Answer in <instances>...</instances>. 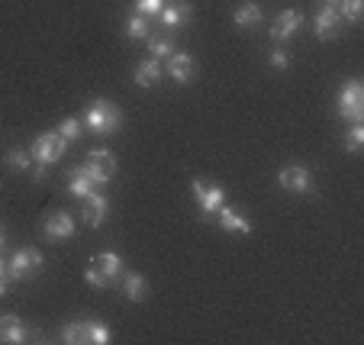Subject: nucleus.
<instances>
[{
    "label": "nucleus",
    "mask_w": 364,
    "mask_h": 345,
    "mask_svg": "<svg viewBox=\"0 0 364 345\" xmlns=\"http://www.w3.org/2000/svg\"><path fill=\"white\" fill-rule=\"evenodd\" d=\"M0 277H7V258H0Z\"/></svg>",
    "instance_id": "nucleus-34"
},
{
    "label": "nucleus",
    "mask_w": 364,
    "mask_h": 345,
    "mask_svg": "<svg viewBox=\"0 0 364 345\" xmlns=\"http://www.w3.org/2000/svg\"><path fill=\"white\" fill-rule=\"evenodd\" d=\"M126 36L129 39H149V16H129V23H126Z\"/></svg>",
    "instance_id": "nucleus-25"
},
{
    "label": "nucleus",
    "mask_w": 364,
    "mask_h": 345,
    "mask_svg": "<svg viewBox=\"0 0 364 345\" xmlns=\"http://www.w3.org/2000/svg\"><path fill=\"white\" fill-rule=\"evenodd\" d=\"M123 126V110L113 100H94L84 113V129L97 132V136H110Z\"/></svg>",
    "instance_id": "nucleus-1"
},
{
    "label": "nucleus",
    "mask_w": 364,
    "mask_h": 345,
    "mask_svg": "<svg viewBox=\"0 0 364 345\" xmlns=\"http://www.w3.org/2000/svg\"><path fill=\"white\" fill-rule=\"evenodd\" d=\"M0 249H4V229H0Z\"/></svg>",
    "instance_id": "nucleus-36"
},
{
    "label": "nucleus",
    "mask_w": 364,
    "mask_h": 345,
    "mask_svg": "<svg viewBox=\"0 0 364 345\" xmlns=\"http://www.w3.org/2000/svg\"><path fill=\"white\" fill-rule=\"evenodd\" d=\"M84 281H87L90 287H94V290H103V287H110V284H107V277H103L100 271L94 268V265H87V271H84Z\"/></svg>",
    "instance_id": "nucleus-31"
},
{
    "label": "nucleus",
    "mask_w": 364,
    "mask_h": 345,
    "mask_svg": "<svg viewBox=\"0 0 364 345\" xmlns=\"http://www.w3.org/2000/svg\"><path fill=\"white\" fill-rule=\"evenodd\" d=\"M42 233H46L48 242H68L71 235L77 233V223L71 213H65V210H58V213H52L46 220V226H42Z\"/></svg>",
    "instance_id": "nucleus-8"
},
{
    "label": "nucleus",
    "mask_w": 364,
    "mask_h": 345,
    "mask_svg": "<svg viewBox=\"0 0 364 345\" xmlns=\"http://www.w3.org/2000/svg\"><path fill=\"white\" fill-rule=\"evenodd\" d=\"M277 184L290 193H313V174L303 165H287L277 171Z\"/></svg>",
    "instance_id": "nucleus-7"
},
{
    "label": "nucleus",
    "mask_w": 364,
    "mask_h": 345,
    "mask_svg": "<svg viewBox=\"0 0 364 345\" xmlns=\"http://www.w3.org/2000/svg\"><path fill=\"white\" fill-rule=\"evenodd\" d=\"M232 20H235V26H239V29L258 26V23H262V7H258L255 0H245V4H239V7H235Z\"/></svg>",
    "instance_id": "nucleus-18"
},
{
    "label": "nucleus",
    "mask_w": 364,
    "mask_h": 345,
    "mask_svg": "<svg viewBox=\"0 0 364 345\" xmlns=\"http://www.w3.org/2000/svg\"><path fill=\"white\" fill-rule=\"evenodd\" d=\"M300 26H303V14H300V10H284V14H277L274 26H271V36H274L277 42H284V39H290V36H294Z\"/></svg>",
    "instance_id": "nucleus-13"
},
{
    "label": "nucleus",
    "mask_w": 364,
    "mask_h": 345,
    "mask_svg": "<svg viewBox=\"0 0 364 345\" xmlns=\"http://www.w3.org/2000/svg\"><path fill=\"white\" fill-rule=\"evenodd\" d=\"M364 145V123H351V129L345 132V149L348 152H358Z\"/></svg>",
    "instance_id": "nucleus-26"
},
{
    "label": "nucleus",
    "mask_w": 364,
    "mask_h": 345,
    "mask_svg": "<svg viewBox=\"0 0 364 345\" xmlns=\"http://www.w3.org/2000/svg\"><path fill=\"white\" fill-rule=\"evenodd\" d=\"M84 342H94V345H110L113 342V336H110V329L100 323V319H84Z\"/></svg>",
    "instance_id": "nucleus-21"
},
{
    "label": "nucleus",
    "mask_w": 364,
    "mask_h": 345,
    "mask_svg": "<svg viewBox=\"0 0 364 345\" xmlns=\"http://www.w3.org/2000/svg\"><path fill=\"white\" fill-rule=\"evenodd\" d=\"M90 265H94V268L107 277V284H117L119 277H123V258H119L117 252H100V255H97Z\"/></svg>",
    "instance_id": "nucleus-15"
},
{
    "label": "nucleus",
    "mask_w": 364,
    "mask_h": 345,
    "mask_svg": "<svg viewBox=\"0 0 364 345\" xmlns=\"http://www.w3.org/2000/svg\"><path fill=\"white\" fill-rule=\"evenodd\" d=\"M216 220H220V226L226 229V233H232V235H248L252 233V223H248L242 213H235L232 207H226V203L216 210Z\"/></svg>",
    "instance_id": "nucleus-16"
},
{
    "label": "nucleus",
    "mask_w": 364,
    "mask_h": 345,
    "mask_svg": "<svg viewBox=\"0 0 364 345\" xmlns=\"http://www.w3.org/2000/svg\"><path fill=\"white\" fill-rule=\"evenodd\" d=\"M7 287H10V284H7V277H0V297L7 294Z\"/></svg>",
    "instance_id": "nucleus-33"
},
{
    "label": "nucleus",
    "mask_w": 364,
    "mask_h": 345,
    "mask_svg": "<svg viewBox=\"0 0 364 345\" xmlns=\"http://www.w3.org/2000/svg\"><path fill=\"white\" fill-rule=\"evenodd\" d=\"M4 159H7V165L14 168V171H29V168H33V155H29L26 149H10Z\"/></svg>",
    "instance_id": "nucleus-23"
},
{
    "label": "nucleus",
    "mask_w": 364,
    "mask_h": 345,
    "mask_svg": "<svg viewBox=\"0 0 364 345\" xmlns=\"http://www.w3.org/2000/svg\"><path fill=\"white\" fill-rule=\"evenodd\" d=\"M107 213H110V203H107V197H103L100 191L84 197V223H87V226H100V223L107 220Z\"/></svg>",
    "instance_id": "nucleus-11"
},
{
    "label": "nucleus",
    "mask_w": 364,
    "mask_h": 345,
    "mask_svg": "<svg viewBox=\"0 0 364 345\" xmlns=\"http://www.w3.org/2000/svg\"><path fill=\"white\" fill-rule=\"evenodd\" d=\"M62 342H65V345H77V342H84V326H81V323H68V326H62Z\"/></svg>",
    "instance_id": "nucleus-29"
},
{
    "label": "nucleus",
    "mask_w": 364,
    "mask_h": 345,
    "mask_svg": "<svg viewBox=\"0 0 364 345\" xmlns=\"http://www.w3.org/2000/svg\"><path fill=\"white\" fill-rule=\"evenodd\" d=\"M268 62H271V68H277V71H287L290 65H294V58L287 55V52H281V48H274L268 55Z\"/></svg>",
    "instance_id": "nucleus-30"
},
{
    "label": "nucleus",
    "mask_w": 364,
    "mask_h": 345,
    "mask_svg": "<svg viewBox=\"0 0 364 345\" xmlns=\"http://www.w3.org/2000/svg\"><path fill=\"white\" fill-rule=\"evenodd\" d=\"M123 294L132 300V304H139V300L149 297V284H145V277L139 275V271H129V275H123Z\"/></svg>",
    "instance_id": "nucleus-19"
},
{
    "label": "nucleus",
    "mask_w": 364,
    "mask_h": 345,
    "mask_svg": "<svg viewBox=\"0 0 364 345\" xmlns=\"http://www.w3.org/2000/svg\"><path fill=\"white\" fill-rule=\"evenodd\" d=\"M33 181H46V174H48V165H42V161H33Z\"/></svg>",
    "instance_id": "nucleus-32"
},
{
    "label": "nucleus",
    "mask_w": 364,
    "mask_h": 345,
    "mask_svg": "<svg viewBox=\"0 0 364 345\" xmlns=\"http://www.w3.org/2000/svg\"><path fill=\"white\" fill-rule=\"evenodd\" d=\"M42 268V252L39 249H16L7 258V281H23V277L36 275Z\"/></svg>",
    "instance_id": "nucleus-5"
},
{
    "label": "nucleus",
    "mask_w": 364,
    "mask_h": 345,
    "mask_svg": "<svg viewBox=\"0 0 364 345\" xmlns=\"http://www.w3.org/2000/svg\"><path fill=\"white\" fill-rule=\"evenodd\" d=\"M191 191H193V197H197L200 213H203L206 220H210V216H216V210L226 203V197H223V187L206 184L203 178H193V181H191Z\"/></svg>",
    "instance_id": "nucleus-6"
},
{
    "label": "nucleus",
    "mask_w": 364,
    "mask_h": 345,
    "mask_svg": "<svg viewBox=\"0 0 364 345\" xmlns=\"http://www.w3.org/2000/svg\"><path fill=\"white\" fill-rule=\"evenodd\" d=\"M0 342L4 345H23L26 342V326H23L20 317H14V313L0 317Z\"/></svg>",
    "instance_id": "nucleus-14"
},
{
    "label": "nucleus",
    "mask_w": 364,
    "mask_h": 345,
    "mask_svg": "<svg viewBox=\"0 0 364 345\" xmlns=\"http://www.w3.org/2000/svg\"><path fill=\"white\" fill-rule=\"evenodd\" d=\"M168 0H136V14L139 16H159L165 10Z\"/></svg>",
    "instance_id": "nucleus-28"
},
{
    "label": "nucleus",
    "mask_w": 364,
    "mask_h": 345,
    "mask_svg": "<svg viewBox=\"0 0 364 345\" xmlns=\"http://www.w3.org/2000/svg\"><path fill=\"white\" fill-rule=\"evenodd\" d=\"M171 52H174L171 36H149V58H159V62H165Z\"/></svg>",
    "instance_id": "nucleus-22"
},
{
    "label": "nucleus",
    "mask_w": 364,
    "mask_h": 345,
    "mask_svg": "<svg viewBox=\"0 0 364 345\" xmlns=\"http://www.w3.org/2000/svg\"><path fill=\"white\" fill-rule=\"evenodd\" d=\"M165 71H168V78H171V81H178V84H191V81H193V75H197V62H193L191 52H178V48H174L171 55H168Z\"/></svg>",
    "instance_id": "nucleus-9"
},
{
    "label": "nucleus",
    "mask_w": 364,
    "mask_h": 345,
    "mask_svg": "<svg viewBox=\"0 0 364 345\" xmlns=\"http://www.w3.org/2000/svg\"><path fill=\"white\" fill-rule=\"evenodd\" d=\"M338 117L348 123H364V87L358 78H348L338 90Z\"/></svg>",
    "instance_id": "nucleus-2"
},
{
    "label": "nucleus",
    "mask_w": 364,
    "mask_h": 345,
    "mask_svg": "<svg viewBox=\"0 0 364 345\" xmlns=\"http://www.w3.org/2000/svg\"><path fill=\"white\" fill-rule=\"evenodd\" d=\"M161 75H165V65H161L159 58H145V62L136 65V71H132V81H136L139 87H155V84L161 81Z\"/></svg>",
    "instance_id": "nucleus-12"
},
{
    "label": "nucleus",
    "mask_w": 364,
    "mask_h": 345,
    "mask_svg": "<svg viewBox=\"0 0 364 345\" xmlns=\"http://www.w3.org/2000/svg\"><path fill=\"white\" fill-rule=\"evenodd\" d=\"M77 168H81L97 187H103V184H110V178L117 174V159H113V152H107V149H94V152L87 155V161Z\"/></svg>",
    "instance_id": "nucleus-3"
},
{
    "label": "nucleus",
    "mask_w": 364,
    "mask_h": 345,
    "mask_svg": "<svg viewBox=\"0 0 364 345\" xmlns=\"http://www.w3.org/2000/svg\"><path fill=\"white\" fill-rule=\"evenodd\" d=\"M361 4L364 0H342V4H338V16L348 20V23H358V16H361Z\"/></svg>",
    "instance_id": "nucleus-27"
},
{
    "label": "nucleus",
    "mask_w": 364,
    "mask_h": 345,
    "mask_svg": "<svg viewBox=\"0 0 364 345\" xmlns=\"http://www.w3.org/2000/svg\"><path fill=\"white\" fill-rule=\"evenodd\" d=\"M65 149H68V142H65L58 132H42V136H36L29 155H33V161H42V165L52 168L65 155Z\"/></svg>",
    "instance_id": "nucleus-4"
},
{
    "label": "nucleus",
    "mask_w": 364,
    "mask_h": 345,
    "mask_svg": "<svg viewBox=\"0 0 364 345\" xmlns=\"http://www.w3.org/2000/svg\"><path fill=\"white\" fill-rule=\"evenodd\" d=\"M338 7H319L316 14V36L319 39H332V36L338 33Z\"/></svg>",
    "instance_id": "nucleus-17"
},
{
    "label": "nucleus",
    "mask_w": 364,
    "mask_h": 345,
    "mask_svg": "<svg viewBox=\"0 0 364 345\" xmlns=\"http://www.w3.org/2000/svg\"><path fill=\"white\" fill-rule=\"evenodd\" d=\"M342 0H323V7H338Z\"/></svg>",
    "instance_id": "nucleus-35"
},
{
    "label": "nucleus",
    "mask_w": 364,
    "mask_h": 345,
    "mask_svg": "<svg viewBox=\"0 0 364 345\" xmlns=\"http://www.w3.org/2000/svg\"><path fill=\"white\" fill-rule=\"evenodd\" d=\"M68 178H71V181H68V193H71V197H81V201H84L87 193H94V191H97V184L81 171V168H71Z\"/></svg>",
    "instance_id": "nucleus-20"
},
{
    "label": "nucleus",
    "mask_w": 364,
    "mask_h": 345,
    "mask_svg": "<svg viewBox=\"0 0 364 345\" xmlns=\"http://www.w3.org/2000/svg\"><path fill=\"white\" fill-rule=\"evenodd\" d=\"M161 26L165 29H181L191 23L193 16V7H191V0H171V4H165V10H161Z\"/></svg>",
    "instance_id": "nucleus-10"
},
{
    "label": "nucleus",
    "mask_w": 364,
    "mask_h": 345,
    "mask_svg": "<svg viewBox=\"0 0 364 345\" xmlns=\"http://www.w3.org/2000/svg\"><path fill=\"white\" fill-rule=\"evenodd\" d=\"M81 129H84V123L77 117H68V120H62V123H58V136L65 139V142H75V139H81Z\"/></svg>",
    "instance_id": "nucleus-24"
}]
</instances>
